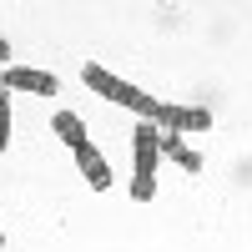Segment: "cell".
Listing matches in <instances>:
<instances>
[{
    "instance_id": "obj_1",
    "label": "cell",
    "mask_w": 252,
    "mask_h": 252,
    "mask_svg": "<svg viewBox=\"0 0 252 252\" xmlns=\"http://www.w3.org/2000/svg\"><path fill=\"white\" fill-rule=\"evenodd\" d=\"M81 81L101 96V101H116V106H126V111H136L141 121H152L157 126V111H161V101L157 96H146L141 86H131V81H121L116 71H106V66H96V61H86L81 66Z\"/></svg>"
},
{
    "instance_id": "obj_2",
    "label": "cell",
    "mask_w": 252,
    "mask_h": 252,
    "mask_svg": "<svg viewBox=\"0 0 252 252\" xmlns=\"http://www.w3.org/2000/svg\"><path fill=\"white\" fill-rule=\"evenodd\" d=\"M157 161H161V126L141 121L131 131V197L136 202L157 197Z\"/></svg>"
},
{
    "instance_id": "obj_3",
    "label": "cell",
    "mask_w": 252,
    "mask_h": 252,
    "mask_svg": "<svg viewBox=\"0 0 252 252\" xmlns=\"http://www.w3.org/2000/svg\"><path fill=\"white\" fill-rule=\"evenodd\" d=\"M157 126H161V131H177V136L212 131V111H207V106H177V101H161Z\"/></svg>"
},
{
    "instance_id": "obj_4",
    "label": "cell",
    "mask_w": 252,
    "mask_h": 252,
    "mask_svg": "<svg viewBox=\"0 0 252 252\" xmlns=\"http://www.w3.org/2000/svg\"><path fill=\"white\" fill-rule=\"evenodd\" d=\"M71 152H76V166H81V177H86V187H91V192H106V187H111V166H106V157L96 152V141L86 136V141H76Z\"/></svg>"
},
{
    "instance_id": "obj_5",
    "label": "cell",
    "mask_w": 252,
    "mask_h": 252,
    "mask_svg": "<svg viewBox=\"0 0 252 252\" xmlns=\"http://www.w3.org/2000/svg\"><path fill=\"white\" fill-rule=\"evenodd\" d=\"M5 91H31V96H56L61 81L51 71H35V66H5Z\"/></svg>"
},
{
    "instance_id": "obj_6",
    "label": "cell",
    "mask_w": 252,
    "mask_h": 252,
    "mask_svg": "<svg viewBox=\"0 0 252 252\" xmlns=\"http://www.w3.org/2000/svg\"><path fill=\"white\" fill-rule=\"evenodd\" d=\"M161 157H172L182 172H202V152H192V146H187V136H177V131H161Z\"/></svg>"
},
{
    "instance_id": "obj_7",
    "label": "cell",
    "mask_w": 252,
    "mask_h": 252,
    "mask_svg": "<svg viewBox=\"0 0 252 252\" xmlns=\"http://www.w3.org/2000/svg\"><path fill=\"white\" fill-rule=\"evenodd\" d=\"M51 126H56V136L66 141V146L86 141V126H81V116H76V111H56V121H51Z\"/></svg>"
},
{
    "instance_id": "obj_8",
    "label": "cell",
    "mask_w": 252,
    "mask_h": 252,
    "mask_svg": "<svg viewBox=\"0 0 252 252\" xmlns=\"http://www.w3.org/2000/svg\"><path fill=\"white\" fill-rule=\"evenodd\" d=\"M10 146V91L0 86V152Z\"/></svg>"
},
{
    "instance_id": "obj_9",
    "label": "cell",
    "mask_w": 252,
    "mask_h": 252,
    "mask_svg": "<svg viewBox=\"0 0 252 252\" xmlns=\"http://www.w3.org/2000/svg\"><path fill=\"white\" fill-rule=\"evenodd\" d=\"M0 61H10V40H0Z\"/></svg>"
},
{
    "instance_id": "obj_10",
    "label": "cell",
    "mask_w": 252,
    "mask_h": 252,
    "mask_svg": "<svg viewBox=\"0 0 252 252\" xmlns=\"http://www.w3.org/2000/svg\"><path fill=\"white\" fill-rule=\"evenodd\" d=\"M0 247H5V232H0Z\"/></svg>"
}]
</instances>
